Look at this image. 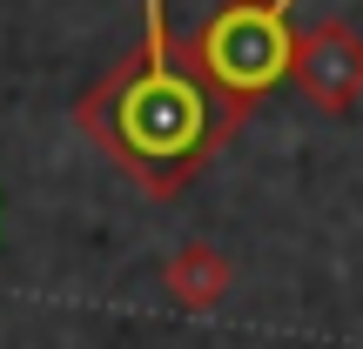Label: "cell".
<instances>
[{
    "label": "cell",
    "instance_id": "3",
    "mask_svg": "<svg viewBox=\"0 0 363 349\" xmlns=\"http://www.w3.org/2000/svg\"><path fill=\"white\" fill-rule=\"evenodd\" d=\"M289 81L303 88V101H316L323 115H343V108L363 101V34L343 21H316L296 34V54H289Z\"/></svg>",
    "mask_w": 363,
    "mask_h": 349
},
{
    "label": "cell",
    "instance_id": "2",
    "mask_svg": "<svg viewBox=\"0 0 363 349\" xmlns=\"http://www.w3.org/2000/svg\"><path fill=\"white\" fill-rule=\"evenodd\" d=\"M289 7H296V0H222L189 34L195 67H202L222 94H235V101H262V94L289 74V54H296Z\"/></svg>",
    "mask_w": 363,
    "mask_h": 349
},
{
    "label": "cell",
    "instance_id": "4",
    "mask_svg": "<svg viewBox=\"0 0 363 349\" xmlns=\"http://www.w3.org/2000/svg\"><path fill=\"white\" fill-rule=\"evenodd\" d=\"M229 282H235V262L222 256L216 242H182L169 262H162V289L182 302V309H216L222 296H229Z\"/></svg>",
    "mask_w": 363,
    "mask_h": 349
},
{
    "label": "cell",
    "instance_id": "1",
    "mask_svg": "<svg viewBox=\"0 0 363 349\" xmlns=\"http://www.w3.org/2000/svg\"><path fill=\"white\" fill-rule=\"evenodd\" d=\"M256 101H235L195 67L189 40L169 34V7L142 0V40L74 101V121L142 195L169 202L249 128Z\"/></svg>",
    "mask_w": 363,
    "mask_h": 349
}]
</instances>
